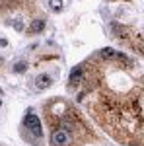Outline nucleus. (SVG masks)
Here are the masks:
<instances>
[{
    "instance_id": "obj_1",
    "label": "nucleus",
    "mask_w": 144,
    "mask_h": 146,
    "mask_svg": "<svg viewBox=\"0 0 144 146\" xmlns=\"http://www.w3.org/2000/svg\"><path fill=\"white\" fill-rule=\"evenodd\" d=\"M76 127H78V121H74V123L66 121L60 127L53 129L51 146H72L74 144V138H76Z\"/></svg>"
},
{
    "instance_id": "obj_4",
    "label": "nucleus",
    "mask_w": 144,
    "mask_h": 146,
    "mask_svg": "<svg viewBox=\"0 0 144 146\" xmlns=\"http://www.w3.org/2000/svg\"><path fill=\"white\" fill-rule=\"evenodd\" d=\"M51 86H53V76H51V74L41 72V74L35 78V88H37V90H47V88H51Z\"/></svg>"
},
{
    "instance_id": "obj_7",
    "label": "nucleus",
    "mask_w": 144,
    "mask_h": 146,
    "mask_svg": "<svg viewBox=\"0 0 144 146\" xmlns=\"http://www.w3.org/2000/svg\"><path fill=\"white\" fill-rule=\"evenodd\" d=\"M101 56H105V58H117L119 56V53L117 51H113V49H109V47H105V49H101Z\"/></svg>"
},
{
    "instance_id": "obj_11",
    "label": "nucleus",
    "mask_w": 144,
    "mask_h": 146,
    "mask_svg": "<svg viewBox=\"0 0 144 146\" xmlns=\"http://www.w3.org/2000/svg\"><path fill=\"white\" fill-rule=\"evenodd\" d=\"M0 105H2V101H0Z\"/></svg>"
},
{
    "instance_id": "obj_9",
    "label": "nucleus",
    "mask_w": 144,
    "mask_h": 146,
    "mask_svg": "<svg viewBox=\"0 0 144 146\" xmlns=\"http://www.w3.org/2000/svg\"><path fill=\"white\" fill-rule=\"evenodd\" d=\"M49 8H51L53 12L62 10V0H49Z\"/></svg>"
},
{
    "instance_id": "obj_8",
    "label": "nucleus",
    "mask_w": 144,
    "mask_h": 146,
    "mask_svg": "<svg viewBox=\"0 0 144 146\" xmlns=\"http://www.w3.org/2000/svg\"><path fill=\"white\" fill-rule=\"evenodd\" d=\"M14 72H18V74H22V72H25L27 70V62L25 60H18L16 64H14V68H12Z\"/></svg>"
},
{
    "instance_id": "obj_2",
    "label": "nucleus",
    "mask_w": 144,
    "mask_h": 146,
    "mask_svg": "<svg viewBox=\"0 0 144 146\" xmlns=\"http://www.w3.org/2000/svg\"><path fill=\"white\" fill-rule=\"evenodd\" d=\"M23 125H25V129L35 136V138H41L43 136V127H41V119L35 115V113H27L25 117H23Z\"/></svg>"
},
{
    "instance_id": "obj_10",
    "label": "nucleus",
    "mask_w": 144,
    "mask_h": 146,
    "mask_svg": "<svg viewBox=\"0 0 144 146\" xmlns=\"http://www.w3.org/2000/svg\"><path fill=\"white\" fill-rule=\"evenodd\" d=\"M133 47L140 53V55H144V39H136V41H133Z\"/></svg>"
},
{
    "instance_id": "obj_6",
    "label": "nucleus",
    "mask_w": 144,
    "mask_h": 146,
    "mask_svg": "<svg viewBox=\"0 0 144 146\" xmlns=\"http://www.w3.org/2000/svg\"><path fill=\"white\" fill-rule=\"evenodd\" d=\"M43 27H45L43 20H35V22H31V25L27 27V33L35 35V33H39V31H43Z\"/></svg>"
},
{
    "instance_id": "obj_5",
    "label": "nucleus",
    "mask_w": 144,
    "mask_h": 146,
    "mask_svg": "<svg viewBox=\"0 0 144 146\" xmlns=\"http://www.w3.org/2000/svg\"><path fill=\"white\" fill-rule=\"evenodd\" d=\"M113 33L117 37H121V39H131V29H127L121 23H113Z\"/></svg>"
},
{
    "instance_id": "obj_3",
    "label": "nucleus",
    "mask_w": 144,
    "mask_h": 146,
    "mask_svg": "<svg viewBox=\"0 0 144 146\" xmlns=\"http://www.w3.org/2000/svg\"><path fill=\"white\" fill-rule=\"evenodd\" d=\"M84 78V66H76L72 68V72H70V78H68V88L72 90V88H76L78 84L82 82Z\"/></svg>"
}]
</instances>
